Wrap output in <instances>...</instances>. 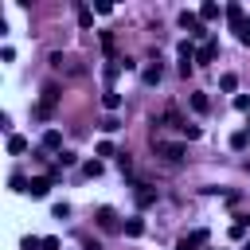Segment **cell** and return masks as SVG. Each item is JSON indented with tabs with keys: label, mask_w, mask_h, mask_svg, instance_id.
Segmentation results:
<instances>
[{
	"label": "cell",
	"mask_w": 250,
	"mask_h": 250,
	"mask_svg": "<svg viewBox=\"0 0 250 250\" xmlns=\"http://www.w3.org/2000/svg\"><path fill=\"white\" fill-rule=\"evenodd\" d=\"M8 152H27V137L12 133V137H8Z\"/></svg>",
	"instance_id": "5bb4252c"
},
{
	"label": "cell",
	"mask_w": 250,
	"mask_h": 250,
	"mask_svg": "<svg viewBox=\"0 0 250 250\" xmlns=\"http://www.w3.org/2000/svg\"><path fill=\"white\" fill-rule=\"evenodd\" d=\"M55 102H59V86L47 82V86H43V102H39V117H47V113L55 109Z\"/></svg>",
	"instance_id": "3957f363"
},
{
	"label": "cell",
	"mask_w": 250,
	"mask_h": 250,
	"mask_svg": "<svg viewBox=\"0 0 250 250\" xmlns=\"http://www.w3.org/2000/svg\"><path fill=\"white\" fill-rule=\"evenodd\" d=\"M246 113H250V105H246Z\"/></svg>",
	"instance_id": "4dcf8cb0"
},
{
	"label": "cell",
	"mask_w": 250,
	"mask_h": 250,
	"mask_svg": "<svg viewBox=\"0 0 250 250\" xmlns=\"http://www.w3.org/2000/svg\"><path fill=\"white\" fill-rule=\"evenodd\" d=\"M176 250H195V242H191V238H188V234H184V238H180V242H176Z\"/></svg>",
	"instance_id": "4316f807"
},
{
	"label": "cell",
	"mask_w": 250,
	"mask_h": 250,
	"mask_svg": "<svg viewBox=\"0 0 250 250\" xmlns=\"http://www.w3.org/2000/svg\"><path fill=\"white\" fill-rule=\"evenodd\" d=\"M43 246V238H23V250H39Z\"/></svg>",
	"instance_id": "484cf974"
},
{
	"label": "cell",
	"mask_w": 250,
	"mask_h": 250,
	"mask_svg": "<svg viewBox=\"0 0 250 250\" xmlns=\"http://www.w3.org/2000/svg\"><path fill=\"white\" fill-rule=\"evenodd\" d=\"M246 145H250V133H246V129H238V133H230V148H234V152H242Z\"/></svg>",
	"instance_id": "7c38bea8"
},
{
	"label": "cell",
	"mask_w": 250,
	"mask_h": 250,
	"mask_svg": "<svg viewBox=\"0 0 250 250\" xmlns=\"http://www.w3.org/2000/svg\"><path fill=\"white\" fill-rule=\"evenodd\" d=\"M191 109H195V113H207V109H211L207 94H191Z\"/></svg>",
	"instance_id": "9a60e30c"
},
{
	"label": "cell",
	"mask_w": 250,
	"mask_h": 250,
	"mask_svg": "<svg viewBox=\"0 0 250 250\" xmlns=\"http://www.w3.org/2000/svg\"><path fill=\"white\" fill-rule=\"evenodd\" d=\"M238 43H242V47H250V27H246V31L238 35Z\"/></svg>",
	"instance_id": "83f0119b"
},
{
	"label": "cell",
	"mask_w": 250,
	"mask_h": 250,
	"mask_svg": "<svg viewBox=\"0 0 250 250\" xmlns=\"http://www.w3.org/2000/svg\"><path fill=\"white\" fill-rule=\"evenodd\" d=\"M51 184H55V176H35V180L27 184V195H35V199H43V195L51 191Z\"/></svg>",
	"instance_id": "5b68a950"
},
{
	"label": "cell",
	"mask_w": 250,
	"mask_h": 250,
	"mask_svg": "<svg viewBox=\"0 0 250 250\" xmlns=\"http://www.w3.org/2000/svg\"><path fill=\"white\" fill-rule=\"evenodd\" d=\"M156 152H160L168 164H180V160H184V145H160V141H156Z\"/></svg>",
	"instance_id": "52a82bcc"
},
{
	"label": "cell",
	"mask_w": 250,
	"mask_h": 250,
	"mask_svg": "<svg viewBox=\"0 0 250 250\" xmlns=\"http://www.w3.org/2000/svg\"><path fill=\"white\" fill-rule=\"evenodd\" d=\"M78 27H94V12H90L86 4L78 8Z\"/></svg>",
	"instance_id": "ac0fdd59"
},
{
	"label": "cell",
	"mask_w": 250,
	"mask_h": 250,
	"mask_svg": "<svg viewBox=\"0 0 250 250\" xmlns=\"http://www.w3.org/2000/svg\"><path fill=\"white\" fill-rule=\"evenodd\" d=\"M59 145H62V133H59V129H47V133H43V148L51 152V148H59Z\"/></svg>",
	"instance_id": "8fae6325"
},
{
	"label": "cell",
	"mask_w": 250,
	"mask_h": 250,
	"mask_svg": "<svg viewBox=\"0 0 250 250\" xmlns=\"http://www.w3.org/2000/svg\"><path fill=\"white\" fill-rule=\"evenodd\" d=\"M242 250H250V242H246V246H242Z\"/></svg>",
	"instance_id": "f546056e"
},
{
	"label": "cell",
	"mask_w": 250,
	"mask_h": 250,
	"mask_svg": "<svg viewBox=\"0 0 250 250\" xmlns=\"http://www.w3.org/2000/svg\"><path fill=\"white\" fill-rule=\"evenodd\" d=\"M82 176L98 180V176H102V160H86V164H82Z\"/></svg>",
	"instance_id": "2e32d148"
},
{
	"label": "cell",
	"mask_w": 250,
	"mask_h": 250,
	"mask_svg": "<svg viewBox=\"0 0 250 250\" xmlns=\"http://www.w3.org/2000/svg\"><path fill=\"white\" fill-rule=\"evenodd\" d=\"M180 133H184L188 141H199V125H180Z\"/></svg>",
	"instance_id": "7402d4cb"
},
{
	"label": "cell",
	"mask_w": 250,
	"mask_h": 250,
	"mask_svg": "<svg viewBox=\"0 0 250 250\" xmlns=\"http://www.w3.org/2000/svg\"><path fill=\"white\" fill-rule=\"evenodd\" d=\"M98 227L102 230H121L125 223H117V211L113 207H98Z\"/></svg>",
	"instance_id": "277c9868"
},
{
	"label": "cell",
	"mask_w": 250,
	"mask_h": 250,
	"mask_svg": "<svg viewBox=\"0 0 250 250\" xmlns=\"http://www.w3.org/2000/svg\"><path fill=\"white\" fill-rule=\"evenodd\" d=\"M121 230H125L129 238H141V234H145V219H125V227H121Z\"/></svg>",
	"instance_id": "9c48e42d"
},
{
	"label": "cell",
	"mask_w": 250,
	"mask_h": 250,
	"mask_svg": "<svg viewBox=\"0 0 250 250\" xmlns=\"http://www.w3.org/2000/svg\"><path fill=\"white\" fill-rule=\"evenodd\" d=\"M180 27H184L191 39H203V43H207V27H203V20H199L195 12H180Z\"/></svg>",
	"instance_id": "6da1fadb"
},
{
	"label": "cell",
	"mask_w": 250,
	"mask_h": 250,
	"mask_svg": "<svg viewBox=\"0 0 250 250\" xmlns=\"http://www.w3.org/2000/svg\"><path fill=\"white\" fill-rule=\"evenodd\" d=\"M215 55H219V43H215V39H207V43L195 51V62H199V66H207V62H215Z\"/></svg>",
	"instance_id": "8992f818"
},
{
	"label": "cell",
	"mask_w": 250,
	"mask_h": 250,
	"mask_svg": "<svg viewBox=\"0 0 250 250\" xmlns=\"http://www.w3.org/2000/svg\"><path fill=\"white\" fill-rule=\"evenodd\" d=\"M227 23H230V31H234V35H242V31L250 27V20H246L242 4H227Z\"/></svg>",
	"instance_id": "7a4b0ae2"
},
{
	"label": "cell",
	"mask_w": 250,
	"mask_h": 250,
	"mask_svg": "<svg viewBox=\"0 0 250 250\" xmlns=\"http://www.w3.org/2000/svg\"><path fill=\"white\" fill-rule=\"evenodd\" d=\"M199 20H219V4H211V0H207V4L199 8Z\"/></svg>",
	"instance_id": "e0dca14e"
},
{
	"label": "cell",
	"mask_w": 250,
	"mask_h": 250,
	"mask_svg": "<svg viewBox=\"0 0 250 250\" xmlns=\"http://www.w3.org/2000/svg\"><path fill=\"white\" fill-rule=\"evenodd\" d=\"M102 129H105V133H117V129H121V121L109 113V117H102Z\"/></svg>",
	"instance_id": "ffe728a7"
},
{
	"label": "cell",
	"mask_w": 250,
	"mask_h": 250,
	"mask_svg": "<svg viewBox=\"0 0 250 250\" xmlns=\"http://www.w3.org/2000/svg\"><path fill=\"white\" fill-rule=\"evenodd\" d=\"M98 156H113V145L109 141H98Z\"/></svg>",
	"instance_id": "d4e9b609"
},
{
	"label": "cell",
	"mask_w": 250,
	"mask_h": 250,
	"mask_svg": "<svg viewBox=\"0 0 250 250\" xmlns=\"http://www.w3.org/2000/svg\"><path fill=\"white\" fill-rule=\"evenodd\" d=\"M102 105H105L109 113H113V109H121V94H117V90H105V94H102Z\"/></svg>",
	"instance_id": "30bf717a"
},
{
	"label": "cell",
	"mask_w": 250,
	"mask_h": 250,
	"mask_svg": "<svg viewBox=\"0 0 250 250\" xmlns=\"http://www.w3.org/2000/svg\"><path fill=\"white\" fill-rule=\"evenodd\" d=\"M219 86H223V90H227V94H230V90H234V86H238V78H234V74H223V78H219Z\"/></svg>",
	"instance_id": "44dd1931"
},
{
	"label": "cell",
	"mask_w": 250,
	"mask_h": 250,
	"mask_svg": "<svg viewBox=\"0 0 250 250\" xmlns=\"http://www.w3.org/2000/svg\"><path fill=\"white\" fill-rule=\"evenodd\" d=\"M137 203H141V207L156 203V191H152V188H145V184H137Z\"/></svg>",
	"instance_id": "4fadbf2b"
},
{
	"label": "cell",
	"mask_w": 250,
	"mask_h": 250,
	"mask_svg": "<svg viewBox=\"0 0 250 250\" xmlns=\"http://www.w3.org/2000/svg\"><path fill=\"white\" fill-rule=\"evenodd\" d=\"M74 160H78V156H74V152H59V168H70V164H74Z\"/></svg>",
	"instance_id": "603a6c76"
},
{
	"label": "cell",
	"mask_w": 250,
	"mask_h": 250,
	"mask_svg": "<svg viewBox=\"0 0 250 250\" xmlns=\"http://www.w3.org/2000/svg\"><path fill=\"white\" fill-rule=\"evenodd\" d=\"M117 70H121L117 62H105V66H102V78H105V82H113V78H117Z\"/></svg>",
	"instance_id": "d6986e66"
},
{
	"label": "cell",
	"mask_w": 250,
	"mask_h": 250,
	"mask_svg": "<svg viewBox=\"0 0 250 250\" xmlns=\"http://www.w3.org/2000/svg\"><path fill=\"white\" fill-rule=\"evenodd\" d=\"M117 168H121V172H129V168H133V160H129V152H117Z\"/></svg>",
	"instance_id": "cb8c5ba5"
},
{
	"label": "cell",
	"mask_w": 250,
	"mask_h": 250,
	"mask_svg": "<svg viewBox=\"0 0 250 250\" xmlns=\"http://www.w3.org/2000/svg\"><path fill=\"white\" fill-rule=\"evenodd\" d=\"M86 250H102V246H98V242H86Z\"/></svg>",
	"instance_id": "f1b7e54d"
},
{
	"label": "cell",
	"mask_w": 250,
	"mask_h": 250,
	"mask_svg": "<svg viewBox=\"0 0 250 250\" xmlns=\"http://www.w3.org/2000/svg\"><path fill=\"white\" fill-rule=\"evenodd\" d=\"M141 78H145V86H156V82L164 78V66H160V62H148V66L141 70Z\"/></svg>",
	"instance_id": "ba28073f"
}]
</instances>
